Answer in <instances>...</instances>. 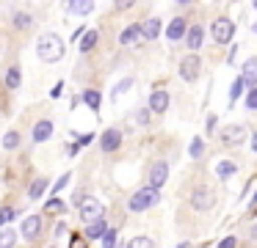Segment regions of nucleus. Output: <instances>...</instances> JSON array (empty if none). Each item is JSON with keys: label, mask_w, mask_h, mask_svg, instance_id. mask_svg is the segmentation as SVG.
Wrapping results in <instances>:
<instances>
[{"label": "nucleus", "mask_w": 257, "mask_h": 248, "mask_svg": "<svg viewBox=\"0 0 257 248\" xmlns=\"http://www.w3.org/2000/svg\"><path fill=\"white\" fill-rule=\"evenodd\" d=\"M64 53H67V44L56 31H47L36 39V58L45 61V64H58L64 58Z\"/></svg>", "instance_id": "f257e3e1"}, {"label": "nucleus", "mask_w": 257, "mask_h": 248, "mask_svg": "<svg viewBox=\"0 0 257 248\" xmlns=\"http://www.w3.org/2000/svg\"><path fill=\"white\" fill-rule=\"evenodd\" d=\"M158 201H161V190H152V187H141V190H136L133 196H130L127 209H130V212H147V209H152Z\"/></svg>", "instance_id": "f03ea898"}, {"label": "nucleus", "mask_w": 257, "mask_h": 248, "mask_svg": "<svg viewBox=\"0 0 257 248\" xmlns=\"http://www.w3.org/2000/svg\"><path fill=\"white\" fill-rule=\"evenodd\" d=\"M78 218L89 226V223H94V220L105 218V207H102V201L97 196H86L78 207Z\"/></svg>", "instance_id": "7ed1b4c3"}, {"label": "nucleus", "mask_w": 257, "mask_h": 248, "mask_svg": "<svg viewBox=\"0 0 257 248\" xmlns=\"http://www.w3.org/2000/svg\"><path fill=\"white\" fill-rule=\"evenodd\" d=\"M210 36L216 44H229L235 36V22L229 20V17H216L210 25Z\"/></svg>", "instance_id": "20e7f679"}, {"label": "nucleus", "mask_w": 257, "mask_h": 248, "mask_svg": "<svg viewBox=\"0 0 257 248\" xmlns=\"http://www.w3.org/2000/svg\"><path fill=\"white\" fill-rule=\"evenodd\" d=\"M213 204H216V190L207 185H199L191 190V207L196 209V212H207V209H213Z\"/></svg>", "instance_id": "39448f33"}, {"label": "nucleus", "mask_w": 257, "mask_h": 248, "mask_svg": "<svg viewBox=\"0 0 257 248\" xmlns=\"http://www.w3.org/2000/svg\"><path fill=\"white\" fill-rule=\"evenodd\" d=\"M177 72H180V77H183L185 83H194V80H199V72H202V58L196 53H188V55H183L180 58V66H177Z\"/></svg>", "instance_id": "423d86ee"}, {"label": "nucleus", "mask_w": 257, "mask_h": 248, "mask_svg": "<svg viewBox=\"0 0 257 248\" xmlns=\"http://www.w3.org/2000/svg\"><path fill=\"white\" fill-rule=\"evenodd\" d=\"M166 179H169V163L166 160H155V163L150 165V171H147V187L161 190V187L166 185Z\"/></svg>", "instance_id": "0eeeda50"}, {"label": "nucleus", "mask_w": 257, "mask_h": 248, "mask_svg": "<svg viewBox=\"0 0 257 248\" xmlns=\"http://www.w3.org/2000/svg\"><path fill=\"white\" fill-rule=\"evenodd\" d=\"M122 130L119 127H108V130H102V135H100V149H102V154H111V152H116L119 146H122Z\"/></svg>", "instance_id": "6e6552de"}, {"label": "nucleus", "mask_w": 257, "mask_h": 248, "mask_svg": "<svg viewBox=\"0 0 257 248\" xmlns=\"http://www.w3.org/2000/svg\"><path fill=\"white\" fill-rule=\"evenodd\" d=\"M224 146H240L246 141V127L243 124H227L221 132H218Z\"/></svg>", "instance_id": "1a4fd4ad"}, {"label": "nucleus", "mask_w": 257, "mask_h": 248, "mask_svg": "<svg viewBox=\"0 0 257 248\" xmlns=\"http://www.w3.org/2000/svg\"><path fill=\"white\" fill-rule=\"evenodd\" d=\"M53 132H56V124H53L50 119H39L34 124V130H31V143H45L53 138Z\"/></svg>", "instance_id": "9d476101"}, {"label": "nucleus", "mask_w": 257, "mask_h": 248, "mask_svg": "<svg viewBox=\"0 0 257 248\" xmlns=\"http://www.w3.org/2000/svg\"><path fill=\"white\" fill-rule=\"evenodd\" d=\"M42 234V215H28V218L23 220V226H20V237H25V240H36V237Z\"/></svg>", "instance_id": "9b49d317"}, {"label": "nucleus", "mask_w": 257, "mask_h": 248, "mask_svg": "<svg viewBox=\"0 0 257 248\" xmlns=\"http://www.w3.org/2000/svg\"><path fill=\"white\" fill-rule=\"evenodd\" d=\"M169 91H163V88H155V91L150 94V105H147V110L150 113H166L169 110Z\"/></svg>", "instance_id": "f8f14e48"}, {"label": "nucleus", "mask_w": 257, "mask_h": 248, "mask_svg": "<svg viewBox=\"0 0 257 248\" xmlns=\"http://www.w3.org/2000/svg\"><path fill=\"white\" fill-rule=\"evenodd\" d=\"M108 231V220L105 218H100V220H94V223H89L83 229V240L86 242H97V240H102V234Z\"/></svg>", "instance_id": "ddd939ff"}, {"label": "nucleus", "mask_w": 257, "mask_h": 248, "mask_svg": "<svg viewBox=\"0 0 257 248\" xmlns=\"http://www.w3.org/2000/svg\"><path fill=\"white\" fill-rule=\"evenodd\" d=\"M185 31H188L185 17H174V20L166 25V39L169 42H180V39H185Z\"/></svg>", "instance_id": "4468645a"}, {"label": "nucleus", "mask_w": 257, "mask_h": 248, "mask_svg": "<svg viewBox=\"0 0 257 248\" xmlns=\"http://www.w3.org/2000/svg\"><path fill=\"white\" fill-rule=\"evenodd\" d=\"M80 102H83L86 108L91 110V113H100V108H102V94L97 91V88H83V94H80Z\"/></svg>", "instance_id": "2eb2a0df"}, {"label": "nucleus", "mask_w": 257, "mask_h": 248, "mask_svg": "<svg viewBox=\"0 0 257 248\" xmlns=\"http://www.w3.org/2000/svg\"><path fill=\"white\" fill-rule=\"evenodd\" d=\"M161 36V17H147L144 22H141V39H147V42H152V39Z\"/></svg>", "instance_id": "dca6fc26"}, {"label": "nucleus", "mask_w": 257, "mask_h": 248, "mask_svg": "<svg viewBox=\"0 0 257 248\" xmlns=\"http://www.w3.org/2000/svg\"><path fill=\"white\" fill-rule=\"evenodd\" d=\"M139 39H141V22H130V25L119 33V44H122V47H130V44H136Z\"/></svg>", "instance_id": "f3484780"}, {"label": "nucleus", "mask_w": 257, "mask_h": 248, "mask_svg": "<svg viewBox=\"0 0 257 248\" xmlns=\"http://www.w3.org/2000/svg\"><path fill=\"white\" fill-rule=\"evenodd\" d=\"M202 42H205V31H202V25H191L188 31H185V44H188V50L196 53V50L202 47Z\"/></svg>", "instance_id": "a211bd4d"}, {"label": "nucleus", "mask_w": 257, "mask_h": 248, "mask_svg": "<svg viewBox=\"0 0 257 248\" xmlns=\"http://www.w3.org/2000/svg\"><path fill=\"white\" fill-rule=\"evenodd\" d=\"M240 80H243V86L257 88V58H246L243 69H240Z\"/></svg>", "instance_id": "6ab92c4d"}, {"label": "nucleus", "mask_w": 257, "mask_h": 248, "mask_svg": "<svg viewBox=\"0 0 257 248\" xmlns=\"http://www.w3.org/2000/svg\"><path fill=\"white\" fill-rule=\"evenodd\" d=\"M97 42H100V31H97V28H86L83 39L78 42V50L86 55V53H91V50L97 47Z\"/></svg>", "instance_id": "aec40b11"}, {"label": "nucleus", "mask_w": 257, "mask_h": 248, "mask_svg": "<svg viewBox=\"0 0 257 248\" xmlns=\"http://www.w3.org/2000/svg\"><path fill=\"white\" fill-rule=\"evenodd\" d=\"M3 83H6L9 91H17L20 83H23V69H20V64H12L6 69V75H3Z\"/></svg>", "instance_id": "412c9836"}, {"label": "nucleus", "mask_w": 257, "mask_h": 248, "mask_svg": "<svg viewBox=\"0 0 257 248\" xmlns=\"http://www.w3.org/2000/svg\"><path fill=\"white\" fill-rule=\"evenodd\" d=\"M47 187H50V179H47V176H36V179L28 185V198L31 201H39V198L45 196Z\"/></svg>", "instance_id": "4be33fe9"}, {"label": "nucleus", "mask_w": 257, "mask_h": 248, "mask_svg": "<svg viewBox=\"0 0 257 248\" xmlns=\"http://www.w3.org/2000/svg\"><path fill=\"white\" fill-rule=\"evenodd\" d=\"M36 22L34 14H28V11H12V25L17 28V31H31Z\"/></svg>", "instance_id": "5701e85b"}, {"label": "nucleus", "mask_w": 257, "mask_h": 248, "mask_svg": "<svg viewBox=\"0 0 257 248\" xmlns=\"http://www.w3.org/2000/svg\"><path fill=\"white\" fill-rule=\"evenodd\" d=\"M64 9L69 11V14H78V17H89L91 11H94V3L91 0H69Z\"/></svg>", "instance_id": "b1692460"}, {"label": "nucleus", "mask_w": 257, "mask_h": 248, "mask_svg": "<svg viewBox=\"0 0 257 248\" xmlns=\"http://www.w3.org/2000/svg\"><path fill=\"white\" fill-rule=\"evenodd\" d=\"M91 141H94V135H91V132H83V135H78V138H75V143L67 149V154H69V157L80 154V152H83V146H89Z\"/></svg>", "instance_id": "393cba45"}, {"label": "nucleus", "mask_w": 257, "mask_h": 248, "mask_svg": "<svg viewBox=\"0 0 257 248\" xmlns=\"http://www.w3.org/2000/svg\"><path fill=\"white\" fill-rule=\"evenodd\" d=\"M17 237H20V231L12 229V226L0 229V248H14L17 245Z\"/></svg>", "instance_id": "a878e982"}, {"label": "nucleus", "mask_w": 257, "mask_h": 248, "mask_svg": "<svg viewBox=\"0 0 257 248\" xmlns=\"http://www.w3.org/2000/svg\"><path fill=\"white\" fill-rule=\"evenodd\" d=\"M0 146L6 149V152H14V149L20 146V132H17V130L3 132V138H0Z\"/></svg>", "instance_id": "bb28decb"}, {"label": "nucleus", "mask_w": 257, "mask_h": 248, "mask_svg": "<svg viewBox=\"0 0 257 248\" xmlns=\"http://www.w3.org/2000/svg\"><path fill=\"white\" fill-rule=\"evenodd\" d=\"M235 171H238V165H235L232 160H221V163H216L218 179H229V176H235Z\"/></svg>", "instance_id": "cd10ccee"}, {"label": "nucleus", "mask_w": 257, "mask_h": 248, "mask_svg": "<svg viewBox=\"0 0 257 248\" xmlns=\"http://www.w3.org/2000/svg\"><path fill=\"white\" fill-rule=\"evenodd\" d=\"M45 212H50V215H64V212H67V204H64L58 196H50V198H47V204H45Z\"/></svg>", "instance_id": "c85d7f7f"}, {"label": "nucleus", "mask_w": 257, "mask_h": 248, "mask_svg": "<svg viewBox=\"0 0 257 248\" xmlns=\"http://www.w3.org/2000/svg\"><path fill=\"white\" fill-rule=\"evenodd\" d=\"M130 88H133V77H124L122 83H116V86L111 88V102H116L124 91H130Z\"/></svg>", "instance_id": "c756f323"}, {"label": "nucleus", "mask_w": 257, "mask_h": 248, "mask_svg": "<svg viewBox=\"0 0 257 248\" xmlns=\"http://www.w3.org/2000/svg\"><path fill=\"white\" fill-rule=\"evenodd\" d=\"M188 154H191V157H194V160H199L202 154H205V141H202L199 135H196L194 141H191V146H188Z\"/></svg>", "instance_id": "7c9ffc66"}, {"label": "nucleus", "mask_w": 257, "mask_h": 248, "mask_svg": "<svg viewBox=\"0 0 257 248\" xmlns=\"http://www.w3.org/2000/svg\"><path fill=\"white\" fill-rule=\"evenodd\" d=\"M116 240H119V231L108 226V231H105V234H102L100 245H102V248H116Z\"/></svg>", "instance_id": "2f4dec72"}, {"label": "nucleus", "mask_w": 257, "mask_h": 248, "mask_svg": "<svg viewBox=\"0 0 257 248\" xmlns=\"http://www.w3.org/2000/svg\"><path fill=\"white\" fill-rule=\"evenodd\" d=\"M14 218H17V209H14V207H3V209H0V229H6Z\"/></svg>", "instance_id": "473e14b6"}, {"label": "nucleus", "mask_w": 257, "mask_h": 248, "mask_svg": "<svg viewBox=\"0 0 257 248\" xmlns=\"http://www.w3.org/2000/svg\"><path fill=\"white\" fill-rule=\"evenodd\" d=\"M127 248H155V242H152L150 237L139 234V237H133V240L127 242Z\"/></svg>", "instance_id": "72a5a7b5"}, {"label": "nucleus", "mask_w": 257, "mask_h": 248, "mask_svg": "<svg viewBox=\"0 0 257 248\" xmlns=\"http://www.w3.org/2000/svg\"><path fill=\"white\" fill-rule=\"evenodd\" d=\"M133 121H136V127H147V124H150V110H147V108H139V110L133 113Z\"/></svg>", "instance_id": "f704fd0d"}, {"label": "nucleus", "mask_w": 257, "mask_h": 248, "mask_svg": "<svg viewBox=\"0 0 257 248\" xmlns=\"http://www.w3.org/2000/svg\"><path fill=\"white\" fill-rule=\"evenodd\" d=\"M69 179H72V174H61V176H58V179H56V185H53V196H58V193H61L64 190V187H67L69 185Z\"/></svg>", "instance_id": "c9c22d12"}, {"label": "nucleus", "mask_w": 257, "mask_h": 248, "mask_svg": "<svg viewBox=\"0 0 257 248\" xmlns=\"http://www.w3.org/2000/svg\"><path fill=\"white\" fill-rule=\"evenodd\" d=\"M243 88H246V86H243V80H240V77H238V80L232 83V88H229V99H232V102H235V99H238L240 94H243Z\"/></svg>", "instance_id": "e433bc0d"}, {"label": "nucleus", "mask_w": 257, "mask_h": 248, "mask_svg": "<svg viewBox=\"0 0 257 248\" xmlns=\"http://www.w3.org/2000/svg\"><path fill=\"white\" fill-rule=\"evenodd\" d=\"M69 248H89V242L83 240V234H72L69 237Z\"/></svg>", "instance_id": "4c0bfd02"}, {"label": "nucleus", "mask_w": 257, "mask_h": 248, "mask_svg": "<svg viewBox=\"0 0 257 248\" xmlns=\"http://www.w3.org/2000/svg\"><path fill=\"white\" fill-rule=\"evenodd\" d=\"M246 108H249V110H257V88H251V91L246 94Z\"/></svg>", "instance_id": "58836bf2"}, {"label": "nucleus", "mask_w": 257, "mask_h": 248, "mask_svg": "<svg viewBox=\"0 0 257 248\" xmlns=\"http://www.w3.org/2000/svg\"><path fill=\"white\" fill-rule=\"evenodd\" d=\"M218 248H238V237H232V234L224 237V240L218 242Z\"/></svg>", "instance_id": "ea45409f"}, {"label": "nucleus", "mask_w": 257, "mask_h": 248, "mask_svg": "<svg viewBox=\"0 0 257 248\" xmlns=\"http://www.w3.org/2000/svg\"><path fill=\"white\" fill-rule=\"evenodd\" d=\"M89 196V193H83V190H78V193H72V207H80V201Z\"/></svg>", "instance_id": "a19ab883"}, {"label": "nucleus", "mask_w": 257, "mask_h": 248, "mask_svg": "<svg viewBox=\"0 0 257 248\" xmlns=\"http://www.w3.org/2000/svg\"><path fill=\"white\" fill-rule=\"evenodd\" d=\"M53 234H56V237H64V234H67V223H64V220H58L56 229H53Z\"/></svg>", "instance_id": "79ce46f5"}, {"label": "nucleus", "mask_w": 257, "mask_h": 248, "mask_svg": "<svg viewBox=\"0 0 257 248\" xmlns=\"http://www.w3.org/2000/svg\"><path fill=\"white\" fill-rule=\"evenodd\" d=\"M213 132H216V116H207V135H213Z\"/></svg>", "instance_id": "37998d69"}, {"label": "nucleus", "mask_w": 257, "mask_h": 248, "mask_svg": "<svg viewBox=\"0 0 257 248\" xmlns=\"http://www.w3.org/2000/svg\"><path fill=\"white\" fill-rule=\"evenodd\" d=\"M61 91H64V83H56V86H53V91H50V97H53V99L61 97Z\"/></svg>", "instance_id": "c03bdc74"}, {"label": "nucleus", "mask_w": 257, "mask_h": 248, "mask_svg": "<svg viewBox=\"0 0 257 248\" xmlns=\"http://www.w3.org/2000/svg\"><path fill=\"white\" fill-rule=\"evenodd\" d=\"M130 6H133V3H130V0H122V3H116V6H113V9H116V11H124V9H130Z\"/></svg>", "instance_id": "a18cd8bd"}, {"label": "nucleus", "mask_w": 257, "mask_h": 248, "mask_svg": "<svg viewBox=\"0 0 257 248\" xmlns=\"http://www.w3.org/2000/svg\"><path fill=\"white\" fill-rule=\"evenodd\" d=\"M251 149H254V152H257V132H254V135H251Z\"/></svg>", "instance_id": "49530a36"}, {"label": "nucleus", "mask_w": 257, "mask_h": 248, "mask_svg": "<svg viewBox=\"0 0 257 248\" xmlns=\"http://www.w3.org/2000/svg\"><path fill=\"white\" fill-rule=\"evenodd\" d=\"M251 240H257V223L251 226Z\"/></svg>", "instance_id": "de8ad7c7"}, {"label": "nucleus", "mask_w": 257, "mask_h": 248, "mask_svg": "<svg viewBox=\"0 0 257 248\" xmlns=\"http://www.w3.org/2000/svg\"><path fill=\"white\" fill-rule=\"evenodd\" d=\"M251 207H257V193H254V198H251Z\"/></svg>", "instance_id": "09e8293b"}, {"label": "nucleus", "mask_w": 257, "mask_h": 248, "mask_svg": "<svg viewBox=\"0 0 257 248\" xmlns=\"http://www.w3.org/2000/svg\"><path fill=\"white\" fill-rule=\"evenodd\" d=\"M177 248H188V242H180V245Z\"/></svg>", "instance_id": "8fccbe9b"}, {"label": "nucleus", "mask_w": 257, "mask_h": 248, "mask_svg": "<svg viewBox=\"0 0 257 248\" xmlns=\"http://www.w3.org/2000/svg\"><path fill=\"white\" fill-rule=\"evenodd\" d=\"M254 33H257V22H254Z\"/></svg>", "instance_id": "3c124183"}, {"label": "nucleus", "mask_w": 257, "mask_h": 248, "mask_svg": "<svg viewBox=\"0 0 257 248\" xmlns=\"http://www.w3.org/2000/svg\"><path fill=\"white\" fill-rule=\"evenodd\" d=\"M254 9H257V3H254Z\"/></svg>", "instance_id": "603ef678"}, {"label": "nucleus", "mask_w": 257, "mask_h": 248, "mask_svg": "<svg viewBox=\"0 0 257 248\" xmlns=\"http://www.w3.org/2000/svg\"><path fill=\"white\" fill-rule=\"evenodd\" d=\"M50 248H56V245H50Z\"/></svg>", "instance_id": "864d4df0"}]
</instances>
